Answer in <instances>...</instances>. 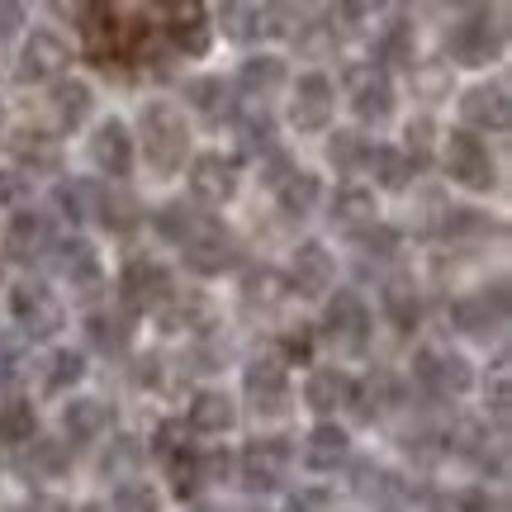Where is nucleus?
I'll list each match as a JSON object with an SVG mask.
<instances>
[{
	"label": "nucleus",
	"instance_id": "obj_47",
	"mask_svg": "<svg viewBox=\"0 0 512 512\" xmlns=\"http://www.w3.org/2000/svg\"><path fill=\"white\" fill-rule=\"evenodd\" d=\"M427 147H432V119H418V124H408V157H413V171L427 162Z\"/></svg>",
	"mask_w": 512,
	"mask_h": 512
},
{
	"label": "nucleus",
	"instance_id": "obj_9",
	"mask_svg": "<svg viewBox=\"0 0 512 512\" xmlns=\"http://www.w3.org/2000/svg\"><path fill=\"white\" fill-rule=\"evenodd\" d=\"M119 290H124V304L128 309H162L166 299H171V271L157 266V261H128L124 280H119Z\"/></svg>",
	"mask_w": 512,
	"mask_h": 512
},
{
	"label": "nucleus",
	"instance_id": "obj_25",
	"mask_svg": "<svg viewBox=\"0 0 512 512\" xmlns=\"http://www.w3.org/2000/svg\"><path fill=\"white\" fill-rule=\"evenodd\" d=\"M166 34H171V48H176V53L204 57V48H209V19H204L200 5H185V10H171Z\"/></svg>",
	"mask_w": 512,
	"mask_h": 512
},
{
	"label": "nucleus",
	"instance_id": "obj_39",
	"mask_svg": "<svg viewBox=\"0 0 512 512\" xmlns=\"http://www.w3.org/2000/svg\"><path fill=\"white\" fill-rule=\"evenodd\" d=\"M110 512H162V498H157V489H152V484H143V479H128V484H119V489H114Z\"/></svg>",
	"mask_w": 512,
	"mask_h": 512
},
{
	"label": "nucleus",
	"instance_id": "obj_31",
	"mask_svg": "<svg viewBox=\"0 0 512 512\" xmlns=\"http://www.w3.org/2000/svg\"><path fill=\"white\" fill-rule=\"evenodd\" d=\"M185 100H190L204 119H223V114H233L228 86H223L219 76H200V81H190V86H185Z\"/></svg>",
	"mask_w": 512,
	"mask_h": 512
},
{
	"label": "nucleus",
	"instance_id": "obj_20",
	"mask_svg": "<svg viewBox=\"0 0 512 512\" xmlns=\"http://www.w3.org/2000/svg\"><path fill=\"white\" fill-rule=\"evenodd\" d=\"M91 214L105 223L110 233H133V228L143 223V204L133 200L128 190H114V185H95Z\"/></svg>",
	"mask_w": 512,
	"mask_h": 512
},
{
	"label": "nucleus",
	"instance_id": "obj_41",
	"mask_svg": "<svg viewBox=\"0 0 512 512\" xmlns=\"http://www.w3.org/2000/svg\"><path fill=\"white\" fill-rule=\"evenodd\" d=\"M166 465H171V489H176V498H190L200 489V456H195V451L181 456V446H176V451H166Z\"/></svg>",
	"mask_w": 512,
	"mask_h": 512
},
{
	"label": "nucleus",
	"instance_id": "obj_29",
	"mask_svg": "<svg viewBox=\"0 0 512 512\" xmlns=\"http://www.w3.org/2000/svg\"><path fill=\"white\" fill-rule=\"evenodd\" d=\"M238 86H242V95L266 100V95H275L285 86V62H280V57H252V62H242Z\"/></svg>",
	"mask_w": 512,
	"mask_h": 512
},
{
	"label": "nucleus",
	"instance_id": "obj_36",
	"mask_svg": "<svg viewBox=\"0 0 512 512\" xmlns=\"http://www.w3.org/2000/svg\"><path fill=\"white\" fill-rule=\"evenodd\" d=\"M34 437V408L19 394H0V441H29Z\"/></svg>",
	"mask_w": 512,
	"mask_h": 512
},
{
	"label": "nucleus",
	"instance_id": "obj_35",
	"mask_svg": "<svg viewBox=\"0 0 512 512\" xmlns=\"http://www.w3.org/2000/svg\"><path fill=\"white\" fill-rule=\"evenodd\" d=\"M86 332H91V347L100 356H124L128 351V323L114 318V313H95L91 323H86Z\"/></svg>",
	"mask_w": 512,
	"mask_h": 512
},
{
	"label": "nucleus",
	"instance_id": "obj_2",
	"mask_svg": "<svg viewBox=\"0 0 512 512\" xmlns=\"http://www.w3.org/2000/svg\"><path fill=\"white\" fill-rule=\"evenodd\" d=\"M441 157H446L451 181H460L465 190H494V157H489V147L479 143L475 133H451Z\"/></svg>",
	"mask_w": 512,
	"mask_h": 512
},
{
	"label": "nucleus",
	"instance_id": "obj_15",
	"mask_svg": "<svg viewBox=\"0 0 512 512\" xmlns=\"http://www.w3.org/2000/svg\"><path fill=\"white\" fill-rule=\"evenodd\" d=\"M498 48H503V29L489 24V15H470L465 24H456V34H451V57L470 62V67L489 62Z\"/></svg>",
	"mask_w": 512,
	"mask_h": 512
},
{
	"label": "nucleus",
	"instance_id": "obj_57",
	"mask_svg": "<svg viewBox=\"0 0 512 512\" xmlns=\"http://www.w3.org/2000/svg\"><path fill=\"white\" fill-rule=\"evenodd\" d=\"M200 512H214V508H200Z\"/></svg>",
	"mask_w": 512,
	"mask_h": 512
},
{
	"label": "nucleus",
	"instance_id": "obj_19",
	"mask_svg": "<svg viewBox=\"0 0 512 512\" xmlns=\"http://www.w3.org/2000/svg\"><path fill=\"white\" fill-rule=\"evenodd\" d=\"M190 190L209 204H228L233 195H238L233 162H223V157H214V152H209V157H195V166H190Z\"/></svg>",
	"mask_w": 512,
	"mask_h": 512
},
{
	"label": "nucleus",
	"instance_id": "obj_13",
	"mask_svg": "<svg viewBox=\"0 0 512 512\" xmlns=\"http://www.w3.org/2000/svg\"><path fill=\"white\" fill-rule=\"evenodd\" d=\"M181 252H185V266H190L195 275H219V271H228V266L238 261V247H233V238L223 233L219 223H209L200 238L185 242Z\"/></svg>",
	"mask_w": 512,
	"mask_h": 512
},
{
	"label": "nucleus",
	"instance_id": "obj_11",
	"mask_svg": "<svg viewBox=\"0 0 512 512\" xmlns=\"http://www.w3.org/2000/svg\"><path fill=\"white\" fill-rule=\"evenodd\" d=\"M347 81H351V110H356V119H366V124L389 119V110H394V86H389V76L375 72V67H356Z\"/></svg>",
	"mask_w": 512,
	"mask_h": 512
},
{
	"label": "nucleus",
	"instance_id": "obj_28",
	"mask_svg": "<svg viewBox=\"0 0 512 512\" xmlns=\"http://www.w3.org/2000/svg\"><path fill=\"white\" fill-rule=\"evenodd\" d=\"M223 19H228V34L233 38H261V34H280V10L275 5H223Z\"/></svg>",
	"mask_w": 512,
	"mask_h": 512
},
{
	"label": "nucleus",
	"instance_id": "obj_42",
	"mask_svg": "<svg viewBox=\"0 0 512 512\" xmlns=\"http://www.w3.org/2000/svg\"><path fill=\"white\" fill-rule=\"evenodd\" d=\"M81 375H86V361L76 351H57L53 361H48V394H67Z\"/></svg>",
	"mask_w": 512,
	"mask_h": 512
},
{
	"label": "nucleus",
	"instance_id": "obj_51",
	"mask_svg": "<svg viewBox=\"0 0 512 512\" xmlns=\"http://www.w3.org/2000/svg\"><path fill=\"white\" fill-rule=\"evenodd\" d=\"M446 512H494V503L470 489V494H456V498H451V503H446Z\"/></svg>",
	"mask_w": 512,
	"mask_h": 512
},
{
	"label": "nucleus",
	"instance_id": "obj_48",
	"mask_svg": "<svg viewBox=\"0 0 512 512\" xmlns=\"http://www.w3.org/2000/svg\"><path fill=\"white\" fill-rule=\"evenodd\" d=\"M143 456V446L133 437H119V446H114V456H105V475H119L124 465H133V460Z\"/></svg>",
	"mask_w": 512,
	"mask_h": 512
},
{
	"label": "nucleus",
	"instance_id": "obj_12",
	"mask_svg": "<svg viewBox=\"0 0 512 512\" xmlns=\"http://www.w3.org/2000/svg\"><path fill=\"white\" fill-rule=\"evenodd\" d=\"M57 271H62V280L72 285L76 299H95V294L105 290V271H100V261H95V252L86 247L81 238L62 242V256H57Z\"/></svg>",
	"mask_w": 512,
	"mask_h": 512
},
{
	"label": "nucleus",
	"instance_id": "obj_52",
	"mask_svg": "<svg viewBox=\"0 0 512 512\" xmlns=\"http://www.w3.org/2000/svg\"><path fill=\"white\" fill-rule=\"evenodd\" d=\"M290 176H294V162L285 157V152H275L271 166H266V185H275V190H280V185L290 181Z\"/></svg>",
	"mask_w": 512,
	"mask_h": 512
},
{
	"label": "nucleus",
	"instance_id": "obj_6",
	"mask_svg": "<svg viewBox=\"0 0 512 512\" xmlns=\"http://www.w3.org/2000/svg\"><path fill=\"white\" fill-rule=\"evenodd\" d=\"M285 465H290V446L285 437H256L247 451H242V484L261 494V489H275L285 479Z\"/></svg>",
	"mask_w": 512,
	"mask_h": 512
},
{
	"label": "nucleus",
	"instance_id": "obj_14",
	"mask_svg": "<svg viewBox=\"0 0 512 512\" xmlns=\"http://www.w3.org/2000/svg\"><path fill=\"white\" fill-rule=\"evenodd\" d=\"M366 332H370L366 304H361V299H356L351 290H342V294H337V299L328 304V337L337 342V347L361 351V347H366Z\"/></svg>",
	"mask_w": 512,
	"mask_h": 512
},
{
	"label": "nucleus",
	"instance_id": "obj_26",
	"mask_svg": "<svg viewBox=\"0 0 512 512\" xmlns=\"http://www.w3.org/2000/svg\"><path fill=\"white\" fill-rule=\"evenodd\" d=\"M62 427H67L72 446H86V441H95L105 427H110V408L100 399H72L62 408Z\"/></svg>",
	"mask_w": 512,
	"mask_h": 512
},
{
	"label": "nucleus",
	"instance_id": "obj_10",
	"mask_svg": "<svg viewBox=\"0 0 512 512\" xmlns=\"http://www.w3.org/2000/svg\"><path fill=\"white\" fill-rule=\"evenodd\" d=\"M5 252L15 261H38V256L53 252V219L38 214V209H19L10 228H5Z\"/></svg>",
	"mask_w": 512,
	"mask_h": 512
},
{
	"label": "nucleus",
	"instance_id": "obj_46",
	"mask_svg": "<svg viewBox=\"0 0 512 512\" xmlns=\"http://www.w3.org/2000/svg\"><path fill=\"white\" fill-rule=\"evenodd\" d=\"M489 223L479 209H446V223H441V233L446 238H470V233H484Z\"/></svg>",
	"mask_w": 512,
	"mask_h": 512
},
{
	"label": "nucleus",
	"instance_id": "obj_3",
	"mask_svg": "<svg viewBox=\"0 0 512 512\" xmlns=\"http://www.w3.org/2000/svg\"><path fill=\"white\" fill-rule=\"evenodd\" d=\"M10 313L24 328V337H53L62 328V304L53 299L48 285H34V280H24V285L10 290Z\"/></svg>",
	"mask_w": 512,
	"mask_h": 512
},
{
	"label": "nucleus",
	"instance_id": "obj_38",
	"mask_svg": "<svg viewBox=\"0 0 512 512\" xmlns=\"http://www.w3.org/2000/svg\"><path fill=\"white\" fill-rule=\"evenodd\" d=\"M451 318L460 332H484L489 323H503V309H489V294H479V299H456Z\"/></svg>",
	"mask_w": 512,
	"mask_h": 512
},
{
	"label": "nucleus",
	"instance_id": "obj_50",
	"mask_svg": "<svg viewBox=\"0 0 512 512\" xmlns=\"http://www.w3.org/2000/svg\"><path fill=\"white\" fill-rule=\"evenodd\" d=\"M285 356H290V361H309L313 356V332L309 328L285 332Z\"/></svg>",
	"mask_w": 512,
	"mask_h": 512
},
{
	"label": "nucleus",
	"instance_id": "obj_17",
	"mask_svg": "<svg viewBox=\"0 0 512 512\" xmlns=\"http://www.w3.org/2000/svg\"><path fill=\"white\" fill-rule=\"evenodd\" d=\"M304 403H309L313 413H337V408L356 403V380H351L347 370H337V366L313 370L309 384H304Z\"/></svg>",
	"mask_w": 512,
	"mask_h": 512
},
{
	"label": "nucleus",
	"instance_id": "obj_30",
	"mask_svg": "<svg viewBox=\"0 0 512 512\" xmlns=\"http://www.w3.org/2000/svg\"><path fill=\"white\" fill-rule=\"evenodd\" d=\"M209 214H200V209H190V204H166L162 214H157V233L162 238H171L176 247H185L190 238H200L204 228H209Z\"/></svg>",
	"mask_w": 512,
	"mask_h": 512
},
{
	"label": "nucleus",
	"instance_id": "obj_32",
	"mask_svg": "<svg viewBox=\"0 0 512 512\" xmlns=\"http://www.w3.org/2000/svg\"><path fill=\"white\" fill-rule=\"evenodd\" d=\"M53 110L62 119V128L86 124V114H91V86L86 81H62L53 91Z\"/></svg>",
	"mask_w": 512,
	"mask_h": 512
},
{
	"label": "nucleus",
	"instance_id": "obj_34",
	"mask_svg": "<svg viewBox=\"0 0 512 512\" xmlns=\"http://www.w3.org/2000/svg\"><path fill=\"white\" fill-rule=\"evenodd\" d=\"M275 195H280V209H285V214L304 219V214H313V204H318V176H309V171H294V176L280 185Z\"/></svg>",
	"mask_w": 512,
	"mask_h": 512
},
{
	"label": "nucleus",
	"instance_id": "obj_7",
	"mask_svg": "<svg viewBox=\"0 0 512 512\" xmlns=\"http://www.w3.org/2000/svg\"><path fill=\"white\" fill-rule=\"evenodd\" d=\"M413 375H418L422 389H432L441 399H456L465 394L475 375L465 366V356H446V351H418V361H413Z\"/></svg>",
	"mask_w": 512,
	"mask_h": 512
},
{
	"label": "nucleus",
	"instance_id": "obj_54",
	"mask_svg": "<svg viewBox=\"0 0 512 512\" xmlns=\"http://www.w3.org/2000/svg\"><path fill=\"white\" fill-rule=\"evenodd\" d=\"M494 413L508 418V375H503V370H498V380H494Z\"/></svg>",
	"mask_w": 512,
	"mask_h": 512
},
{
	"label": "nucleus",
	"instance_id": "obj_16",
	"mask_svg": "<svg viewBox=\"0 0 512 512\" xmlns=\"http://www.w3.org/2000/svg\"><path fill=\"white\" fill-rule=\"evenodd\" d=\"M91 157L105 176H128L133 171V138H128L124 119H105L91 138Z\"/></svg>",
	"mask_w": 512,
	"mask_h": 512
},
{
	"label": "nucleus",
	"instance_id": "obj_27",
	"mask_svg": "<svg viewBox=\"0 0 512 512\" xmlns=\"http://www.w3.org/2000/svg\"><path fill=\"white\" fill-rule=\"evenodd\" d=\"M19 470L29 479H53L67 470V446L53 437H29V446L19 451Z\"/></svg>",
	"mask_w": 512,
	"mask_h": 512
},
{
	"label": "nucleus",
	"instance_id": "obj_43",
	"mask_svg": "<svg viewBox=\"0 0 512 512\" xmlns=\"http://www.w3.org/2000/svg\"><path fill=\"white\" fill-rule=\"evenodd\" d=\"M366 138L361 133H332V143H328V157L337 171H356V166L366 162Z\"/></svg>",
	"mask_w": 512,
	"mask_h": 512
},
{
	"label": "nucleus",
	"instance_id": "obj_33",
	"mask_svg": "<svg viewBox=\"0 0 512 512\" xmlns=\"http://www.w3.org/2000/svg\"><path fill=\"white\" fill-rule=\"evenodd\" d=\"M10 152H15L24 166H34V171H57V143L53 138H43V133H15L10 138Z\"/></svg>",
	"mask_w": 512,
	"mask_h": 512
},
{
	"label": "nucleus",
	"instance_id": "obj_4",
	"mask_svg": "<svg viewBox=\"0 0 512 512\" xmlns=\"http://www.w3.org/2000/svg\"><path fill=\"white\" fill-rule=\"evenodd\" d=\"M242 384H247V399H252V408L261 418H280V413L290 408V375H285V366L271 361V356L252 361L247 375H242Z\"/></svg>",
	"mask_w": 512,
	"mask_h": 512
},
{
	"label": "nucleus",
	"instance_id": "obj_23",
	"mask_svg": "<svg viewBox=\"0 0 512 512\" xmlns=\"http://www.w3.org/2000/svg\"><path fill=\"white\" fill-rule=\"evenodd\" d=\"M460 114H465L475 128H494V133H503L508 119H512L508 91H503V86H475V91L460 100Z\"/></svg>",
	"mask_w": 512,
	"mask_h": 512
},
{
	"label": "nucleus",
	"instance_id": "obj_55",
	"mask_svg": "<svg viewBox=\"0 0 512 512\" xmlns=\"http://www.w3.org/2000/svg\"><path fill=\"white\" fill-rule=\"evenodd\" d=\"M19 512H72L67 503H57V498H34L29 508H19Z\"/></svg>",
	"mask_w": 512,
	"mask_h": 512
},
{
	"label": "nucleus",
	"instance_id": "obj_22",
	"mask_svg": "<svg viewBox=\"0 0 512 512\" xmlns=\"http://www.w3.org/2000/svg\"><path fill=\"white\" fill-rule=\"evenodd\" d=\"M347 451H351L347 432H342L337 422H318L309 432V441H304V465L318 470V475H328V470H337V465L347 460Z\"/></svg>",
	"mask_w": 512,
	"mask_h": 512
},
{
	"label": "nucleus",
	"instance_id": "obj_56",
	"mask_svg": "<svg viewBox=\"0 0 512 512\" xmlns=\"http://www.w3.org/2000/svg\"><path fill=\"white\" fill-rule=\"evenodd\" d=\"M81 512H105V508H100V503H91V508H81Z\"/></svg>",
	"mask_w": 512,
	"mask_h": 512
},
{
	"label": "nucleus",
	"instance_id": "obj_40",
	"mask_svg": "<svg viewBox=\"0 0 512 512\" xmlns=\"http://www.w3.org/2000/svg\"><path fill=\"white\" fill-rule=\"evenodd\" d=\"M384 313H389V323L413 328V323H418V294L408 290L403 280H389V285H384Z\"/></svg>",
	"mask_w": 512,
	"mask_h": 512
},
{
	"label": "nucleus",
	"instance_id": "obj_45",
	"mask_svg": "<svg viewBox=\"0 0 512 512\" xmlns=\"http://www.w3.org/2000/svg\"><path fill=\"white\" fill-rule=\"evenodd\" d=\"M57 204L67 209V219H86L91 214V204H95V185H86V181H72V185H62L57 190Z\"/></svg>",
	"mask_w": 512,
	"mask_h": 512
},
{
	"label": "nucleus",
	"instance_id": "obj_18",
	"mask_svg": "<svg viewBox=\"0 0 512 512\" xmlns=\"http://www.w3.org/2000/svg\"><path fill=\"white\" fill-rule=\"evenodd\" d=\"M332 275H337V266H332V256H328L323 242H304V247L294 252L290 280H294V290L304 294V299H318V294L332 285Z\"/></svg>",
	"mask_w": 512,
	"mask_h": 512
},
{
	"label": "nucleus",
	"instance_id": "obj_1",
	"mask_svg": "<svg viewBox=\"0 0 512 512\" xmlns=\"http://www.w3.org/2000/svg\"><path fill=\"white\" fill-rule=\"evenodd\" d=\"M143 147H147V166L162 171V176H176L185 166V152H190V133H185V119L176 105L166 100H152L143 110Z\"/></svg>",
	"mask_w": 512,
	"mask_h": 512
},
{
	"label": "nucleus",
	"instance_id": "obj_37",
	"mask_svg": "<svg viewBox=\"0 0 512 512\" xmlns=\"http://www.w3.org/2000/svg\"><path fill=\"white\" fill-rule=\"evenodd\" d=\"M366 162L375 166V176H380L384 190H403V185H408V176H413L408 157H403V152H394V147H370Z\"/></svg>",
	"mask_w": 512,
	"mask_h": 512
},
{
	"label": "nucleus",
	"instance_id": "obj_49",
	"mask_svg": "<svg viewBox=\"0 0 512 512\" xmlns=\"http://www.w3.org/2000/svg\"><path fill=\"white\" fill-rule=\"evenodd\" d=\"M361 238H366V252L370 256H389L394 247H399V233H389V228H380V223H375L370 233H361Z\"/></svg>",
	"mask_w": 512,
	"mask_h": 512
},
{
	"label": "nucleus",
	"instance_id": "obj_24",
	"mask_svg": "<svg viewBox=\"0 0 512 512\" xmlns=\"http://www.w3.org/2000/svg\"><path fill=\"white\" fill-rule=\"evenodd\" d=\"M233 418H238V408H233V399H228V394H219V389H200V394L190 399V427H195V432H204V437H219V432H228V427H233Z\"/></svg>",
	"mask_w": 512,
	"mask_h": 512
},
{
	"label": "nucleus",
	"instance_id": "obj_53",
	"mask_svg": "<svg viewBox=\"0 0 512 512\" xmlns=\"http://www.w3.org/2000/svg\"><path fill=\"white\" fill-rule=\"evenodd\" d=\"M15 24H24V10H19V5H10V0H0V38L15 34Z\"/></svg>",
	"mask_w": 512,
	"mask_h": 512
},
{
	"label": "nucleus",
	"instance_id": "obj_21",
	"mask_svg": "<svg viewBox=\"0 0 512 512\" xmlns=\"http://www.w3.org/2000/svg\"><path fill=\"white\" fill-rule=\"evenodd\" d=\"M375 195L361 190V185H342L337 195H332V223L342 228V233H370L375 228Z\"/></svg>",
	"mask_w": 512,
	"mask_h": 512
},
{
	"label": "nucleus",
	"instance_id": "obj_44",
	"mask_svg": "<svg viewBox=\"0 0 512 512\" xmlns=\"http://www.w3.org/2000/svg\"><path fill=\"white\" fill-rule=\"evenodd\" d=\"M384 62H389V67H413V62H418V43H413V29H408V24H394V29L384 34Z\"/></svg>",
	"mask_w": 512,
	"mask_h": 512
},
{
	"label": "nucleus",
	"instance_id": "obj_5",
	"mask_svg": "<svg viewBox=\"0 0 512 512\" xmlns=\"http://www.w3.org/2000/svg\"><path fill=\"white\" fill-rule=\"evenodd\" d=\"M67 62H72L67 43H62L53 29H34L29 43H24V53H19L15 76L24 81V86H29V81H53V76L67 72Z\"/></svg>",
	"mask_w": 512,
	"mask_h": 512
},
{
	"label": "nucleus",
	"instance_id": "obj_8",
	"mask_svg": "<svg viewBox=\"0 0 512 512\" xmlns=\"http://www.w3.org/2000/svg\"><path fill=\"white\" fill-rule=\"evenodd\" d=\"M290 119L299 133H323L332 119V81L328 76H299V86H294V100H290Z\"/></svg>",
	"mask_w": 512,
	"mask_h": 512
}]
</instances>
